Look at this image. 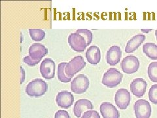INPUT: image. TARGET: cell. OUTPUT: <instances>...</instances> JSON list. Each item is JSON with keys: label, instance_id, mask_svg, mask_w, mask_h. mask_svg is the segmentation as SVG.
<instances>
[{"label": "cell", "instance_id": "cell-1", "mask_svg": "<svg viewBox=\"0 0 157 118\" xmlns=\"http://www.w3.org/2000/svg\"><path fill=\"white\" fill-rule=\"evenodd\" d=\"M48 90L47 83L42 79L37 78L28 83L26 87V93L30 97H40Z\"/></svg>", "mask_w": 157, "mask_h": 118}, {"label": "cell", "instance_id": "cell-2", "mask_svg": "<svg viewBox=\"0 0 157 118\" xmlns=\"http://www.w3.org/2000/svg\"><path fill=\"white\" fill-rule=\"evenodd\" d=\"M122 73L115 68L108 69L102 78V84L109 88H113L119 85L122 81Z\"/></svg>", "mask_w": 157, "mask_h": 118}, {"label": "cell", "instance_id": "cell-3", "mask_svg": "<svg viewBox=\"0 0 157 118\" xmlns=\"http://www.w3.org/2000/svg\"><path fill=\"white\" fill-rule=\"evenodd\" d=\"M85 66L86 62L83 57L82 56H75L66 66V74L69 77H73V76L82 70Z\"/></svg>", "mask_w": 157, "mask_h": 118}, {"label": "cell", "instance_id": "cell-4", "mask_svg": "<svg viewBox=\"0 0 157 118\" xmlns=\"http://www.w3.org/2000/svg\"><path fill=\"white\" fill-rule=\"evenodd\" d=\"M140 62L139 59L134 55L126 56L121 63L122 70L127 74H132L139 70Z\"/></svg>", "mask_w": 157, "mask_h": 118}, {"label": "cell", "instance_id": "cell-5", "mask_svg": "<svg viewBox=\"0 0 157 118\" xmlns=\"http://www.w3.org/2000/svg\"><path fill=\"white\" fill-rule=\"evenodd\" d=\"M136 118H150L152 108L149 102L144 99L137 100L134 105Z\"/></svg>", "mask_w": 157, "mask_h": 118}, {"label": "cell", "instance_id": "cell-6", "mask_svg": "<svg viewBox=\"0 0 157 118\" xmlns=\"http://www.w3.org/2000/svg\"><path fill=\"white\" fill-rule=\"evenodd\" d=\"M90 85L88 78L84 74H78L71 83V90L76 94L84 93Z\"/></svg>", "mask_w": 157, "mask_h": 118}, {"label": "cell", "instance_id": "cell-7", "mask_svg": "<svg viewBox=\"0 0 157 118\" xmlns=\"http://www.w3.org/2000/svg\"><path fill=\"white\" fill-rule=\"evenodd\" d=\"M68 43L71 48L77 53L84 52L87 47L86 41L84 37L77 32L71 33L68 37Z\"/></svg>", "mask_w": 157, "mask_h": 118}, {"label": "cell", "instance_id": "cell-8", "mask_svg": "<svg viewBox=\"0 0 157 118\" xmlns=\"http://www.w3.org/2000/svg\"><path fill=\"white\" fill-rule=\"evenodd\" d=\"M55 62L51 58H45L40 65V73L46 80H52L55 76Z\"/></svg>", "mask_w": 157, "mask_h": 118}, {"label": "cell", "instance_id": "cell-9", "mask_svg": "<svg viewBox=\"0 0 157 118\" xmlns=\"http://www.w3.org/2000/svg\"><path fill=\"white\" fill-rule=\"evenodd\" d=\"M131 101L130 92L126 88H120L115 93V102L121 110H126Z\"/></svg>", "mask_w": 157, "mask_h": 118}, {"label": "cell", "instance_id": "cell-10", "mask_svg": "<svg viewBox=\"0 0 157 118\" xmlns=\"http://www.w3.org/2000/svg\"><path fill=\"white\" fill-rule=\"evenodd\" d=\"M92 109H94V105L92 102L88 99L82 98V99H79L75 102L74 106H73V112L77 118H81L83 113Z\"/></svg>", "mask_w": 157, "mask_h": 118}, {"label": "cell", "instance_id": "cell-11", "mask_svg": "<svg viewBox=\"0 0 157 118\" xmlns=\"http://www.w3.org/2000/svg\"><path fill=\"white\" fill-rule=\"evenodd\" d=\"M56 101L59 107L67 109L73 105V101H74V96L70 92L67 91H62L58 93Z\"/></svg>", "mask_w": 157, "mask_h": 118}, {"label": "cell", "instance_id": "cell-12", "mask_svg": "<svg viewBox=\"0 0 157 118\" xmlns=\"http://www.w3.org/2000/svg\"><path fill=\"white\" fill-rule=\"evenodd\" d=\"M147 82L143 78H136L132 81L130 90L132 94L137 98L144 96L147 89Z\"/></svg>", "mask_w": 157, "mask_h": 118}, {"label": "cell", "instance_id": "cell-13", "mask_svg": "<svg viewBox=\"0 0 157 118\" xmlns=\"http://www.w3.org/2000/svg\"><path fill=\"white\" fill-rule=\"evenodd\" d=\"M29 56L33 60L41 61L48 53L47 48L41 43H33L29 48Z\"/></svg>", "mask_w": 157, "mask_h": 118}, {"label": "cell", "instance_id": "cell-14", "mask_svg": "<svg viewBox=\"0 0 157 118\" xmlns=\"http://www.w3.org/2000/svg\"><path fill=\"white\" fill-rule=\"evenodd\" d=\"M122 51L121 47L117 45L111 46L107 52L106 61L111 66L117 65L121 61Z\"/></svg>", "mask_w": 157, "mask_h": 118}, {"label": "cell", "instance_id": "cell-15", "mask_svg": "<svg viewBox=\"0 0 157 118\" xmlns=\"http://www.w3.org/2000/svg\"><path fill=\"white\" fill-rule=\"evenodd\" d=\"M100 114L104 118H120L119 112L110 102H103L100 107Z\"/></svg>", "mask_w": 157, "mask_h": 118}, {"label": "cell", "instance_id": "cell-16", "mask_svg": "<svg viewBox=\"0 0 157 118\" xmlns=\"http://www.w3.org/2000/svg\"><path fill=\"white\" fill-rule=\"evenodd\" d=\"M85 56L87 61L92 65H96L101 60V51L96 45H92L87 49Z\"/></svg>", "mask_w": 157, "mask_h": 118}, {"label": "cell", "instance_id": "cell-17", "mask_svg": "<svg viewBox=\"0 0 157 118\" xmlns=\"http://www.w3.org/2000/svg\"><path fill=\"white\" fill-rule=\"evenodd\" d=\"M145 39V36L144 34L139 33L132 37L130 40L127 42L125 47V52L126 53H134L137 49L141 45Z\"/></svg>", "mask_w": 157, "mask_h": 118}, {"label": "cell", "instance_id": "cell-18", "mask_svg": "<svg viewBox=\"0 0 157 118\" xmlns=\"http://www.w3.org/2000/svg\"><path fill=\"white\" fill-rule=\"evenodd\" d=\"M145 55L151 60H157V45L153 43H146L143 46Z\"/></svg>", "mask_w": 157, "mask_h": 118}, {"label": "cell", "instance_id": "cell-19", "mask_svg": "<svg viewBox=\"0 0 157 118\" xmlns=\"http://www.w3.org/2000/svg\"><path fill=\"white\" fill-rule=\"evenodd\" d=\"M67 62H61L58 66V79L62 83H69L71 80V78L66 74L65 68Z\"/></svg>", "mask_w": 157, "mask_h": 118}, {"label": "cell", "instance_id": "cell-20", "mask_svg": "<svg viewBox=\"0 0 157 118\" xmlns=\"http://www.w3.org/2000/svg\"><path fill=\"white\" fill-rule=\"evenodd\" d=\"M29 34L35 41H41L45 37V32L41 29H29Z\"/></svg>", "mask_w": 157, "mask_h": 118}, {"label": "cell", "instance_id": "cell-21", "mask_svg": "<svg viewBox=\"0 0 157 118\" xmlns=\"http://www.w3.org/2000/svg\"><path fill=\"white\" fill-rule=\"evenodd\" d=\"M147 74L151 81L157 83V62H153L149 64L147 68Z\"/></svg>", "mask_w": 157, "mask_h": 118}, {"label": "cell", "instance_id": "cell-22", "mask_svg": "<svg viewBox=\"0 0 157 118\" xmlns=\"http://www.w3.org/2000/svg\"><path fill=\"white\" fill-rule=\"evenodd\" d=\"M76 32L80 33L82 37H84L86 41L87 46L90 45L93 39V33L90 30L87 29H78Z\"/></svg>", "mask_w": 157, "mask_h": 118}, {"label": "cell", "instance_id": "cell-23", "mask_svg": "<svg viewBox=\"0 0 157 118\" xmlns=\"http://www.w3.org/2000/svg\"><path fill=\"white\" fill-rule=\"evenodd\" d=\"M148 95L149 100L153 104H157V84H155L151 87Z\"/></svg>", "mask_w": 157, "mask_h": 118}, {"label": "cell", "instance_id": "cell-24", "mask_svg": "<svg viewBox=\"0 0 157 118\" xmlns=\"http://www.w3.org/2000/svg\"><path fill=\"white\" fill-rule=\"evenodd\" d=\"M81 118H100V116L97 111L91 110L85 112Z\"/></svg>", "mask_w": 157, "mask_h": 118}, {"label": "cell", "instance_id": "cell-25", "mask_svg": "<svg viewBox=\"0 0 157 118\" xmlns=\"http://www.w3.org/2000/svg\"><path fill=\"white\" fill-rule=\"evenodd\" d=\"M23 62L26 64V65L29 66H34L37 65V64L41 62V61H35L29 57V56H26L23 58Z\"/></svg>", "mask_w": 157, "mask_h": 118}, {"label": "cell", "instance_id": "cell-26", "mask_svg": "<svg viewBox=\"0 0 157 118\" xmlns=\"http://www.w3.org/2000/svg\"><path fill=\"white\" fill-rule=\"evenodd\" d=\"M55 118H71L66 110H58L55 115Z\"/></svg>", "mask_w": 157, "mask_h": 118}, {"label": "cell", "instance_id": "cell-27", "mask_svg": "<svg viewBox=\"0 0 157 118\" xmlns=\"http://www.w3.org/2000/svg\"><path fill=\"white\" fill-rule=\"evenodd\" d=\"M21 84L23 83L24 81L25 80V77H26V73L25 70H24V68L21 66Z\"/></svg>", "mask_w": 157, "mask_h": 118}, {"label": "cell", "instance_id": "cell-28", "mask_svg": "<svg viewBox=\"0 0 157 118\" xmlns=\"http://www.w3.org/2000/svg\"><path fill=\"white\" fill-rule=\"evenodd\" d=\"M155 36H156V39H157V30H155Z\"/></svg>", "mask_w": 157, "mask_h": 118}]
</instances>
